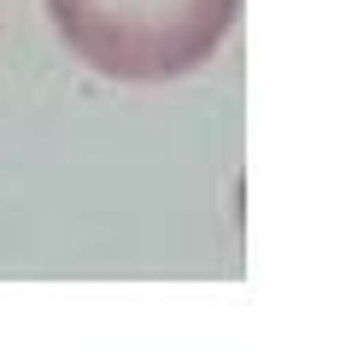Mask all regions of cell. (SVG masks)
<instances>
[{"mask_svg":"<svg viewBox=\"0 0 352 352\" xmlns=\"http://www.w3.org/2000/svg\"><path fill=\"white\" fill-rule=\"evenodd\" d=\"M59 41L112 82L188 76L229 41L241 0H47Z\"/></svg>","mask_w":352,"mask_h":352,"instance_id":"1","label":"cell"}]
</instances>
